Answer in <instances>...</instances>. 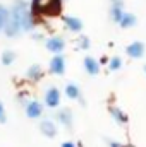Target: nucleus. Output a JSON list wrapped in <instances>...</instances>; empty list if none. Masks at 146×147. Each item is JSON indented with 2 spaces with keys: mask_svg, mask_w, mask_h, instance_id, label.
<instances>
[{
  "mask_svg": "<svg viewBox=\"0 0 146 147\" xmlns=\"http://www.w3.org/2000/svg\"><path fill=\"white\" fill-rule=\"evenodd\" d=\"M28 5L29 3L26 0H16L10 7V14L19 21V24L24 31H29L36 26V17L33 16V12L29 10Z\"/></svg>",
  "mask_w": 146,
  "mask_h": 147,
  "instance_id": "obj_1",
  "label": "nucleus"
},
{
  "mask_svg": "<svg viewBox=\"0 0 146 147\" xmlns=\"http://www.w3.org/2000/svg\"><path fill=\"white\" fill-rule=\"evenodd\" d=\"M29 10L35 17H55L62 10V0H31Z\"/></svg>",
  "mask_w": 146,
  "mask_h": 147,
  "instance_id": "obj_2",
  "label": "nucleus"
},
{
  "mask_svg": "<svg viewBox=\"0 0 146 147\" xmlns=\"http://www.w3.org/2000/svg\"><path fill=\"white\" fill-rule=\"evenodd\" d=\"M9 12H10V10H9ZM21 29H23V28H21L19 21H17V19L10 14V16H9V21H7V24H5V28H3L5 34H7V36H10V38H12V36H17Z\"/></svg>",
  "mask_w": 146,
  "mask_h": 147,
  "instance_id": "obj_3",
  "label": "nucleus"
},
{
  "mask_svg": "<svg viewBox=\"0 0 146 147\" xmlns=\"http://www.w3.org/2000/svg\"><path fill=\"white\" fill-rule=\"evenodd\" d=\"M124 2L122 0H117V2H112V5H110V19L113 21V22H117L119 24V21H120V17L124 16Z\"/></svg>",
  "mask_w": 146,
  "mask_h": 147,
  "instance_id": "obj_4",
  "label": "nucleus"
},
{
  "mask_svg": "<svg viewBox=\"0 0 146 147\" xmlns=\"http://www.w3.org/2000/svg\"><path fill=\"white\" fill-rule=\"evenodd\" d=\"M64 24L67 26V29L71 33H79L83 29V21L77 19V17H74V16H65L64 17Z\"/></svg>",
  "mask_w": 146,
  "mask_h": 147,
  "instance_id": "obj_5",
  "label": "nucleus"
},
{
  "mask_svg": "<svg viewBox=\"0 0 146 147\" xmlns=\"http://www.w3.org/2000/svg\"><path fill=\"white\" fill-rule=\"evenodd\" d=\"M127 55L132 58H141L145 55V45L141 41H134L127 46Z\"/></svg>",
  "mask_w": 146,
  "mask_h": 147,
  "instance_id": "obj_6",
  "label": "nucleus"
},
{
  "mask_svg": "<svg viewBox=\"0 0 146 147\" xmlns=\"http://www.w3.org/2000/svg\"><path fill=\"white\" fill-rule=\"evenodd\" d=\"M136 22H138V17H136L134 14H131V12H124V16H122L120 21H119V26L124 28V29H127V28L136 26Z\"/></svg>",
  "mask_w": 146,
  "mask_h": 147,
  "instance_id": "obj_7",
  "label": "nucleus"
},
{
  "mask_svg": "<svg viewBox=\"0 0 146 147\" xmlns=\"http://www.w3.org/2000/svg\"><path fill=\"white\" fill-rule=\"evenodd\" d=\"M46 48L50 50V51H62L64 50V39L62 38H59V36H55V38H50L48 41H46Z\"/></svg>",
  "mask_w": 146,
  "mask_h": 147,
  "instance_id": "obj_8",
  "label": "nucleus"
},
{
  "mask_svg": "<svg viewBox=\"0 0 146 147\" xmlns=\"http://www.w3.org/2000/svg\"><path fill=\"white\" fill-rule=\"evenodd\" d=\"M9 16H10L9 9L0 3V31H3V28H5V24H7V21H9Z\"/></svg>",
  "mask_w": 146,
  "mask_h": 147,
  "instance_id": "obj_9",
  "label": "nucleus"
},
{
  "mask_svg": "<svg viewBox=\"0 0 146 147\" xmlns=\"http://www.w3.org/2000/svg\"><path fill=\"white\" fill-rule=\"evenodd\" d=\"M52 70L55 74L64 72V58H62V57H55V58L52 60Z\"/></svg>",
  "mask_w": 146,
  "mask_h": 147,
  "instance_id": "obj_10",
  "label": "nucleus"
},
{
  "mask_svg": "<svg viewBox=\"0 0 146 147\" xmlns=\"http://www.w3.org/2000/svg\"><path fill=\"white\" fill-rule=\"evenodd\" d=\"M84 67H86V70L89 74H96L98 72V65H96V60H93V58H84Z\"/></svg>",
  "mask_w": 146,
  "mask_h": 147,
  "instance_id": "obj_11",
  "label": "nucleus"
},
{
  "mask_svg": "<svg viewBox=\"0 0 146 147\" xmlns=\"http://www.w3.org/2000/svg\"><path fill=\"white\" fill-rule=\"evenodd\" d=\"M16 58V55L12 53V51H5L3 53V57H2V60H3V63L5 65H9V63H12V60Z\"/></svg>",
  "mask_w": 146,
  "mask_h": 147,
  "instance_id": "obj_12",
  "label": "nucleus"
},
{
  "mask_svg": "<svg viewBox=\"0 0 146 147\" xmlns=\"http://www.w3.org/2000/svg\"><path fill=\"white\" fill-rule=\"evenodd\" d=\"M46 99L50 101V103H57V99H59V94H57V91H48V94H46Z\"/></svg>",
  "mask_w": 146,
  "mask_h": 147,
  "instance_id": "obj_13",
  "label": "nucleus"
},
{
  "mask_svg": "<svg viewBox=\"0 0 146 147\" xmlns=\"http://www.w3.org/2000/svg\"><path fill=\"white\" fill-rule=\"evenodd\" d=\"M119 67H120V58H113V60H112V63H110V69H113V70H115V69H119Z\"/></svg>",
  "mask_w": 146,
  "mask_h": 147,
  "instance_id": "obj_14",
  "label": "nucleus"
},
{
  "mask_svg": "<svg viewBox=\"0 0 146 147\" xmlns=\"http://www.w3.org/2000/svg\"><path fill=\"white\" fill-rule=\"evenodd\" d=\"M67 94H69V96H77V89H76V86H69V87H67Z\"/></svg>",
  "mask_w": 146,
  "mask_h": 147,
  "instance_id": "obj_15",
  "label": "nucleus"
},
{
  "mask_svg": "<svg viewBox=\"0 0 146 147\" xmlns=\"http://www.w3.org/2000/svg\"><path fill=\"white\" fill-rule=\"evenodd\" d=\"M81 45H83L81 48H88V45H89V39H88L86 36H83V38H81Z\"/></svg>",
  "mask_w": 146,
  "mask_h": 147,
  "instance_id": "obj_16",
  "label": "nucleus"
},
{
  "mask_svg": "<svg viewBox=\"0 0 146 147\" xmlns=\"http://www.w3.org/2000/svg\"><path fill=\"white\" fill-rule=\"evenodd\" d=\"M112 2H117V0H112Z\"/></svg>",
  "mask_w": 146,
  "mask_h": 147,
  "instance_id": "obj_17",
  "label": "nucleus"
},
{
  "mask_svg": "<svg viewBox=\"0 0 146 147\" xmlns=\"http://www.w3.org/2000/svg\"><path fill=\"white\" fill-rule=\"evenodd\" d=\"M145 72H146V67H145Z\"/></svg>",
  "mask_w": 146,
  "mask_h": 147,
  "instance_id": "obj_18",
  "label": "nucleus"
}]
</instances>
